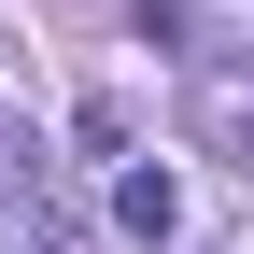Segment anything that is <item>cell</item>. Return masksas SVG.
Segmentation results:
<instances>
[{
  "label": "cell",
  "instance_id": "cell-2",
  "mask_svg": "<svg viewBox=\"0 0 254 254\" xmlns=\"http://www.w3.org/2000/svg\"><path fill=\"white\" fill-rule=\"evenodd\" d=\"M113 226H127V240H170V226H184V184H170V170H127V184H113Z\"/></svg>",
  "mask_w": 254,
  "mask_h": 254
},
{
  "label": "cell",
  "instance_id": "cell-1",
  "mask_svg": "<svg viewBox=\"0 0 254 254\" xmlns=\"http://www.w3.org/2000/svg\"><path fill=\"white\" fill-rule=\"evenodd\" d=\"M184 127H198L212 155H240V170H254V71H226V57H198V85H184Z\"/></svg>",
  "mask_w": 254,
  "mask_h": 254
}]
</instances>
